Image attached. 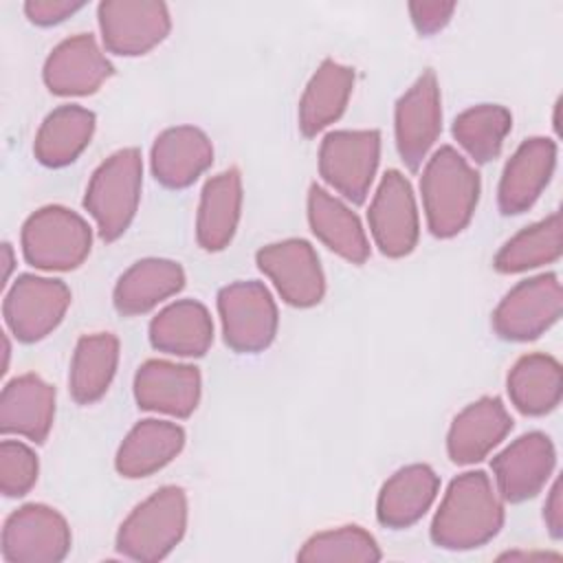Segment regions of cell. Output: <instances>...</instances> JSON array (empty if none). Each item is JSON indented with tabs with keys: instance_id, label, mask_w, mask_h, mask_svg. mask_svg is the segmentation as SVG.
I'll return each instance as SVG.
<instances>
[{
	"instance_id": "24",
	"label": "cell",
	"mask_w": 563,
	"mask_h": 563,
	"mask_svg": "<svg viewBox=\"0 0 563 563\" xmlns=\"http://www.w3.org/2000/svg\"><path fill=\"white\" fill-rule=\"evenodd\" d=\"M308 222L312 233L343 260L363 264L369 257V242L358 216L317 183L308 191Z\"/></svg>"
},
{
	"instance_id": "21",
	"label": "cell",
	"mask_w": 563,
	"mask_h": 563,
	"mask_svg": "<svg viewBox=\"0 0 563 563\" xmlns=\"http://www.w3.org/2000/svg\"><path fill=\"white\" fill-rule=\"evenodd\" d=\"M55 418V387L37 374L9 380L0 396V431L44 442Z\"/></svg>"
},
{
	"instance_id": "9",
	"label": "cell",
	"mask_w": 563,
	"mask_h": 563,
	"mask_svg": "<svg viewBox=\"0 0 563 563\" xmlns=\"http://www.w3.org/2000/svg\"><path fill=\"white\" fill-rule=\"evenodd\" d=\"M561 308L559 277L554 273L534 275L504 295L493 312V328L506 341H532L559 321Z\"/></svg>"
},
{
	"instance_id": "34",
	"label": "cell",
	"mask_w": 563,
	"mask_h": 563,
	"mask_svg": "<svg viewBox=\"0 0 563 563\" xmlns=\"http://www.w3.org/2000/svg\"><path fill=\"white\" fill-rule=\"evenodd\" d=\"M299 561L308 563H332V561H380V550L374 537L361 526H341L334 530L312 534L297 554Z\"/></svg>"
},
{
	"instance_id": "17",
	"label": "cell",
	"mask_w": 563,
	"mask_h": 563,
	"mask_svg": "<svg viewBox=\"0 0 563 563\" xmlns=\"http://www.w3.org/2000/svg\"><path fill=\"white\" fill-rule=\"evenodd\" d=\"M556 165V143L545 136L523 141L504 167L497 187V205L504 216L528 211L548 187Z\"/></svg>"
},
{
	"instance_id": "13",
	"label": "cell",
	"mask_w": 563,
	"mask_h": 563,
	"mask_svg": "<svg viewBox=\"0 0 563 563\" xmlns=\"http://www.w3.org/2000/svg\"><path fill=\"white\" fill-rule=\"evenodd\" d=\"M442 130L440 88L433 70H424L396 101V147L409 172H418Z\"/></svg>"
},
{
	"instance_id": "14",
	"label": "cell",
	"mask_w": 563,
	"mask_h": 563,
	"mask_svg": "<svg viewBox=\"0 0 563 563\" xmlns=\"http://www.w3.org/2000/svg\"><path fill=\"white\" fill-rule=\"evenodd\" d=\"M372 238L383 255H409L420 235L416 198L409 180L398 169H387L367 209Z\"/></svg>"
},
{
	"instance_id": "29",
	"label": "cell",
	"mask_w": 563,
	"mask_h": 563,
	"mask_svg": "<svg viewBox=\"0 0 563 563\" xmlns=\"http://www.w3.org/2000/svg\"><path fill=\"white\" fill-rule=\"evenodd\" d=\"M508 398L523 416H545L561 402V363L541 352L521 356L506 378Z\"/></svg>"
},
{
	"instance_id": "5",
	"label": "cell",
	"mask_w": 563,
	"mask_h": 563,
	"mask_svg": "<svg viewBox=\"0 0 563 563\" xmlns=\"http://www.w3.org/2000/svg\"><path fill=\"white\" fill-rule=\"evenodd\" d=\"M90 246L88 222L62 205L37 209L22 227L24 260L42 271H73L88 257Z\"/></svg>"
},
{
	"instance_id": "4",
	"label": "cell",
	"mask_w": 563,
	"mask_h": 563,
	"mask_svg": "<svg viewBox=\"0 0 563 563\" xmlns=\"http://www.w3.org/2000/svg\"><path fill=\"white\" fill-rule=\"evenodd\" d=\"M187 528V495L180 486H161L119 526L117 550L143 563L165 559Z\"/></svg>"
},
{
	"instance_id": "33",
	"label": "cell",
	"mask_w": 563,
	"mask_h": 563,
	"mask_svg": "<svg viewBox=\"0 0 563 563\" xmlns=\"http://www.w3.org/2000/svg\"><path fill=\"white\" fill-rule=\"evenodd\" d=\"M512 128V114L497 103H479L460 112L453 121L455 141L475 163H490Z\"/></svg>"
},
{
	"instance_id": "31",
	"label": "cell",
	"mask_w": 563,
	"mask_h": 563,
	"mask_svg": "<svg viewBox=\"0 0 563 563\" xmlns=\"http://www.w3.org/2000/svg\"><path fill=\"white\" fill-rule=\"evenodd\" d=\"M119 363V339L112 332L86 334L77 341L68 387L79 405L97 402L110 387Z\"/></svg>"
},
{
	"instance_id": "36",
	"label": "cell",
	"mask_w": 563,
	"mask_h": 563,
	"mask_svg": "<svg viewBox=\"0 0 563 563\" xmlns=\"http://www.w3.org/2000/svg\"><path fill=\"white\" fill-rule=\"evenodd\" d=\"M453 11H455V2L433 0V2H411L409 4L411 22L420 35H433L440 29H444L446 22L451 20Z\"/></svg>"
},
{
	"instance_id": "15",
	"label": "cell",
	"mask_w": 563,
	"mask_h": 563,
	"mask_svg": "<svg viewBox=\"0 0 563 563\" xmlns=\"http://www.w3.org/2000/svg\"><path fill=\"white\" fill-rule=\"evenodd\" d=\"M554 464L556 451L545 433L530 431L519 435L490 464L499 497L510 504L534 497L550 479Z\"/></svg>"
},
{
	"instance_id": "27",
	"label": "cell",
	"mask_w": 563,
	"mask_h": 563,
	"mask_svg": "<svg viewBox=\"0 0 563 563\" xmlns=\"http://www.w3.org/2000/svg\"><path fill=\"white\" fill-rule=\"evenodd\" d=\"M150 343L174 356H202L213 343L209 310L196 299H180L165 306L150 321Z\"/></svg>"
},
{
	"instance_id": "25",
	"label": "cell",
	"mask_w": 563,
	"mask_h": 563,
	"mask_svg": "<svg viewBox=\"0 0 563 563\" xmlns=\"http://www.w3.org/2000/svg\"><path fill=\"white\" fill-rule=\"evenodd\" d=\"M242 211V176L235 167L209 178L200 194L196 240L205 251H222L233 240Z\"/></svg>"
},
{
	"instance_id": "3",
	"label": "cell",
	"mask_w": 563,
	"mask_h": 563,
	"mask_svg": "<svg viewBox=\"0 0 563 563\" xmlns=\"http://www.w3.org/2000/svg\"><path fill=\"white\" fill-rule=\"evenodd\" d=\"M143 185V158L136 147L110 154L90 176L84 207L99 229V238L114 242L134 220Z\"/></svg>"
},
{
	"instance_id": "6",
	"label": "cell",
	"mask_w": 563,
	"mask_h": 563,
	"mask_svg": "<svg viewBox=\"0 0 563 563\" xmlns=\"http://www.w3.org/2000/svg\"><path fill=\"white\" fill-rule=\"evenodd\" d=\"M224 343L238 354L266 350L277 334V306L262 282H233L218 292Z\"/></svg>"
},
{
	"instance_id": "35",
	"label": "cell",
	"mask_w": 563,
	"mask_h": 563,
	"mask_svg": "<svg viewBox=\"0 0 563 563\" xmlns=\"http://www.w3.org/2000/svg\"><path fill=\"white\" fill-rule=\"evenodd\" d=\"M37 455L20 440H2L0 444V490L7 497L26 495L37 482Z\"/></svg>"
},
{
	"instance_id": "38",
	"label": "cell",
	"mask_w": 563,
	"mask_h": 563,
	"mask_svg": "<svg viewBox=\"0 0 563 563\" xmlns=\"http://www.w3.org/2000/svg\"><path fill=\"white\" fill-rule=\"evenodd\" d=\"M543 519L552 539H561L563 534V501H561V482L556 479L550 488V497L545 499Z\"/></svg>"
},
{
	"instance_id": "22",
	"label": "cell",
	"mask_w": 563,
	"mask_h": 563,
	"mask_svg": "<svg viewBox=\"0 0 563 563\" xmlns=\"http://www.w3.org/2000/svg\"><path fill=\"white\" fill-rule=\"evenodd\" d=\"M438 488L440 477L431 466L409 464L398 468L378 493V523L394 530L413 526L435 501Z\"/></svg>"
},
{
	"instance_id": "16",
	"label": "cell",
	"mask_w": 563,
	"mask_h": 563,
	"mask_svg": "<svg viewBox=\"0 0 563 563\" xmlns=\"http://www.w3.org/2000/svg\"><path fill=\"white\" fill-rule=\"evenodd\" d=\"M112 73L114 66L101 53L95 37L90 33H79L51 51L42 77L53 95L81 97L97 92Z\"/></svg>"
},
{
	"instance_id": "8",
	"label": "cell",
	"mask_w": 563,
	"mask_h": 563,
	"mask_svg": "<svg viewBox=\"0 0 563 563\" xmlns=\"http://www.w3.org/2000/svg\"><path fill=\"white\" fill-rule=\"evenodd\" d=\"M68 306L70 290L62 279L24 273L4 295L2 314L18 341L35 343L62 323Z\"/></svg>"
},
{
	"instance_id": "19",
	"label": "cell",
	"mask_w": 563,
	"mask_h": 563,
	"mask_svg": "<svg viewBox=\"0 0 563 563\" xmlns=\"http://www.w3.org/2000/svg\"><path fill=\"white\" fill-rule=\"evenodd\" d=\"M512 429V418L497 396H484L466 405L451 422L446 453L455 464L484 460Z\"/></svg>"
},
{
	"instance_id": "11",
	"label": "cell",
	"mask_w": 563,
	"mask_h": 563,
	"mask_svg": "<svg viewBox=\"0 0 563 563\" xmlns=\"http://www.w3.org/2000/svg\"><path fill=\"white\" fill-rule=\"evenodd\" d=\"M103 46L123 57L145 55L169 29V9L158 0H106L97 9Z\"/></svg>"
},
{
	"instance_id": "7",
	"label": "cell",
	"mask_w": 563,
	"mask_h": 563,
	"mask_svg": "<svg viewBox=\"0 0 563 563\" xmlns=\"http://www.w3.org/2000/svg\"><path fill=\"white\" fill-rule=\"evenodd\" d=\"M380 158L378 130H336L319 147V174L345 200L365 202Z\"/></svg>"
},
{
	"instance_id": "18",
	"label": "cell",
	"mask_w": 563,
	"mask_h": 563,
	"mask_svg": "<svg viewBox=\"0 0 563 563\" xmlns=\"http://www.w3.org/2000/svg\"><path fill=\"white\" fill-rule=\"evenodd\" d=\"M134 398L141 409L189 418L200 400V372L187 363L150 358L134 376Z\"/></svg>"
},
{
	"instance_id": "39",
	"label": "cell",
	"mask_w": 563,
	"mask_h": 563,
	"mask_svg": "<svg viewBox=\"0 0 563 563\" xmlns=\"http://www.w3.org/2000/svg\"><path fill=\"white\" fill-rule=\"evenodd\" d=\"M2 264H4V284H7V279H9V273H11V268H13V249H11V244L9 242H4L2 244Z\"/></svg>"
},
{
	"instance_id": "30",
	"label": "cell",
	"mask_w": 563,
	"mask_h": 563,
	"mask_svg": "<svg viewBox=\"0 0 563 563\" xmlns=\"http://www.w3.org/2000/svg\"><path fill=\"white\" fill-rule=\"evenodd\" d=\"M95 132V112L81 106H59L40 125L33 154L46 167L70 165L90 143Z\"/></svg>"
},
{
	"instance_id": "1",
	"label": "cell",
	"mask_w": 563,
	"mask_h": 563,
	"mask_svg": "<svg viewBox=\"0 0 563 563\" xmlns=\"http://www.w3.org/2000/svg\"><path fill=\"white\" fill-rule=\"evenodd\" d=\"M504 526V506L484 471L457 475L431 521V541L444 550H473Z\"/></svg>"
},
{
	"instance_id": "37",
	"label": "cell",
	"mask_w": 563,
	"mask_h": 563,
	"mask_svg": "<svg viewBox=\"0 0 563 563\" xmlns=\"http://www.w3.org/2000/svg\"><path fill=\"white\" fill-rule=\"evenodd\" d=\"M81 7L84 2L70 0H29L24 2V13L37 26H53L77 13Z\"/></svg>"
},
{
	"instance_id": "23",
	"label": "cell",
	"mask_w": 563,
	"mask_h": 563,
	"mask_svg": "<svg viewBox=\"0 0 563 563\" xmlns=\"http://www.w3.org/2000/svg\"><path fill=\"white\" fill-rule=\"evenodd\" d=\"M185 446V431L167 420H141L123 438L114 466L128 479L147 477L167 466Z\"/></svg>"
},
{
	"instance_id": "2",
	"label": "cell",
	"mask_w": 563,
	"mask_h": 563,
	"mask_svg": "<svg viewBox=\"0 0 563 563\" xmlns=\"http://www.w3.org/2000/svg\"><path fill=\"white\" fill-rule=\"evenodd\" d=\"M427 227L435 238H453L471 222L479 200V174L451 145L427 161L420 176Z\"/></svg>"
},
{
	"instance_id": "12",
	"label": "cell",
	"mask_w": 563,
	"mask_h": 563,
	"mask_svg": "<svg viewBox=\"0 0 563 563\" xmlns=\"http://www.w3.org/2000/svg\"><path fill=\"white\" fill-rule=\"evenodd\" d=\"M255 262L286 303L310 308L323 299L325 277L310 242L301 238L273 242L257 251Z\"/></svg>"
},
{
	"instance_id": "32",
	"label": "cell",
	"mask_w": 563,
	"mask_h": 563,
	"mask_svg": "<svg viewBox=\"0 0 563 563\" xmlns=\"http://www.w3.org/2000/svg\"><path fill=\"white\" fill-rule=\"evenodd\" d=\"M561 244H563V224H561V213L554 211L548 218L512 235L497 251L493 266L499 273H523L543 264H552L561 257Z\"/></svg>"
},
{
	"instance_id": "20",
	"label": "cell",
	"mask_w": 563,
	"mask_h": 563,
	"mask_svg": "<svg viewBox=\"0 0 563 563\" xmlns=\"http://www.w3.org/2000/svg\"><path fill=\"white\" fill-rule=\"evenodd\" d=\"M152 174L167 189H185L213 163L209 136L194 125H176L161 132L152 145Z\"/></svg>"
},
{
	"instance_id": "28",
	"label": "cell",
	"mask_w": 563,
	"mask_h": 563,
	"mask_svg": "<svg viewBox=\"0 0 563 563\" xmlns=\"http://www.w3.org/2000/svg\"><path fill=\"white\" fill-rule=\"evenodd\" d=\"M354 68L334 59H323L310 77L299 99V130L303 136H317L330 123H334L352 95Z\"/></svg>"
},
{
	"instance_id": "26",
	"label": "cell",
	"mask_w": 563,
	"mask_h": 563,
	"mask_svg": "<svg viewBox=\"0 0 563 563\" xmlns=\"http://www.w3.org/2000/svg\"><path fill=\"white\" fill-rule=\"evenodd\" d=\"M185 286V271L174 260L145 257L134 262L114 286V308L125 314H143L176 295Z\"/></svg>"
},
{
	"instance_id": "10",
	"label": "cell",
	"mask_w": 563,
	"mask_h": 563,
	"mask_svg": "<svg viewBox=\"0 0 563 563\" xmlns=\"http://www.w3.org/2000/svg\"><path fill=\"white\" fill-rule=\"evenodd\" d=\"M70 550L66 519L46 504H24L2 528V559L7 563H57Z\"/></svg>"
}]
</instances>
